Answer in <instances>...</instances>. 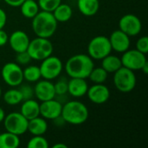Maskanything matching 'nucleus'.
<instances>
[{"label":"nucleus","mask_w":148,"mask_h":148,"mask_svg":"<svg viewBox=\"0 0 148 148\" xmlns=\"http://www.w3.org/2000/svg\"><path fill=\"white\" fill-rule=\"evenodd\" d=\"M1 95H2V90H1V88H0V98H1Z\"/></svg>","instance_id":"40"},{"label":"nucleus","mask_w":148,"mask_h":148,"mask_svg":"<svg viewBox=\"0 0 148 148\" xmlns=\"http://www.w3.org/2000/svg\"><path fill=\"white\" fill-rule=\"evenodd\" d=\"M112 48L108 37L105 36H97L94 37L88 45V56L93 60H101L111 54Z\"/></svg>","instance_id":"6"},{"label":"nucleus","mask_w":148,"mask_h":148,"mask_svg":"<svg viewBox=\"0 0 148 148\" xmlns=\"http://www.w3.org/2000/svg\"><path fill=\"white\" fill-rule=\"evenodd\" d=\"M20 88H18L22 97H23V101H26V100H29V99H33L34 96V88L30 87L28 84H20Z\"/></svg>","instance_id":"31"},{"label":"nucleus","mask_w":148,"mask_h":148,"mask_svg":"<svg viewBox=\"0 0 148 148\" xmlns=\"http://www.w3.org/2000/svg\"><path fill=\"white\" fill-rule=\"evenodd\" d=\"M39 68L42 77L51 81L57 78L61 75L63 69V64L60 58L51 55L42 61Z\"/></svg>","instance_id":"8"},{"label":"nucleus","mask_w":148,"mask_h":148,"mask_svg":"<svg viewBox=\"0 0 148 148\" xmlns=\"http://www.w3.org/2000/svg\"><path fill=\"white\" fill-rule=\"evenodd\" d=\"M34 95L40 101H45L56 97V92L54 88V83L49 80H42L36 82L34 87Z\"/></svg>","instance_id":"13"},{"label":"nucleus","mask_w":148,"mask_h":148,"mask_svg":"<svg viewBox=\"0 0 148 148\" xmlns=\"http://www.w3.org/2000/svg\"><path fill=\"white\" fill-rule=\"evenodd\" d=\"M136 49L147 55L148 53V37L147 36H141L136 42Z\"/></svg>","instance_id":"33"},{"label":"nucleus","mask_w":148,"mask_h":148,"mask_svg":"<svg viewBox=\"0 0 148 148\" xmlns=\"http://www.w3.org/2000/svg\"><path fill=\"white\" fill-rule=\"evenodd\" d=\"M56 20L58 23H65L70 20L73 15V10L69 4L60 3L52 12Z\"/></svg>","instance_id":"21"},{"label":"nucleus","mask_w":148,"mask_h":148,"mask_svg":"<svg viewBox=\"0 0 148 148\" xmlns=\"http://www.w3.org/2000/svg\"><path fill=\"white\" fill-rule=\"evenodd\" d=\"M3 101L6 104L10 105V106H15L18 105L23 101V97L22 95L19 91L18 88H10L7 90L3 95Z\"/></svg>","instance_id":"26"},{"label":"nucleus","mask_w":148,"mask_h":148,"mask_svg":"<svg viewBox=\"0 0 148 148\" xmlns=\"http://www.w3.org/2000/svg\"><path fill=\"white\" fill-rule=\"evenodd\" d=\"M53 49V44L49 41V38L37 36L29 42L27 52L32 60L42 61L43 59L52 55Z\"/></svg>","instance_id":"4"},{"label":"nucleus","mask_w":148,"mask_h":148,"mask_svg":"<svg viewBox=\"0 0 148 148\" xmlns=\"http://www.w3.org/2000/svg\"><path fill=\"white\" fill-rule=\"evenodd\" d=\"M112 50L118 53H123L130 48V36L121 29L114 30L108 37Z\"/></svg>","instance_id":"14"},{"label":"nucleus","mask_w":148,"mask_h":148,"mask_svg":"<svg viewBox=\"0 0 148 148\" xmlns=\"http://www.w3.org/2000/svg\"><path fill=\"white\" fill-rule=\"evenodd\" d=\"M101 67L108 73H114L122 67L121 60L120 57L113 55H108L101 59Z\"/></svg>","instance_id":"22"},{"label":"nucleus","mask_w":148,"mask_h":148,"mask_svg":"<svg viewBox=\"0 0 148 148\" xmlns=\"http://www.w3.org/2000/svg\"><path fill=\"white\" fill-rule=\"evenodd\" d=\"M94 68L93 59L85 54H77L71 56L65 64L66 73L70 78L86 79Z\"/></svg>","instance_id":"1"},{"label":"nucleus","mask_w":148,"mask_h":148,"mask_svg":"<svg viewBox=\"0 0 148 148\" xmlns=\"http://www.w3.org/2000/svg\"><path fill=\"white\" fill-rule=\"evenodd\" d=\"M23 101V102L21 106L20 113L28 121L40 115V104L36 101L33 99H29Z\"/></svg>","instance_id":"18"},{"label":"nucleus","mask_w":148,"mask_h":148,"mask_svg":"<svg viewBox=\"0 0 148 148\" xmlns=\"http://www.w3.org/2000/svg\"><path fill=\"white\" fill-rule=\"evenodd\" d=\"M31 57L29 55V53L26 51H23V52H18L16 55V62L17 64L21 65H28L30 62H31Z\"/></svg>","instance_id":"32"},{"label":"nucleus","mask_w":148,"mask_h":148,"mask_svg":"<svg viewBox=\"0 0 148 148\" xmlns=\"http://www.w3.org/2000/svg\"><path fill=\"white\" fill-rule=\"evenodd\" d=\"M10 48L16 53L26 51L30 42L29 36L23 30H16L11 33L8 40Z\"/></svg>","instance_id":"16"},{"label":"nucleus","mask_w":148,"mask_h":148,"mask_svg":"<svg viewBox=\"0 0 148 148\" xmlns=\"http://www.w3.org/2000/svg\"><path fill=\"white\" fill-rule=\"evenodd\" d=\"M140 70H141V71H142L144 74H146V75L148 73V62H147V63H146V64H145V65H144V66H143V67H142V69H141Z\"/></svg>","instance_id":"39"},{"label":"nucleus","mask_w":148,"mask_h":148,"mask_svg":"<svg viewBox=\"0 0 148 148\" xmlns=\"http://www.w3.org/2000/svg\"><path fill=\"white\" fill-rule=\"evenodd\" d=\"M48 130V123L42 117H36L28 121V129L32 135H43Z\"/></svg>","instance_id":"19"},{"label":"nucleus","mask_w":148,"mask_h":148,"mask_svg":"<svg viewBox=\"0 0 148 148\" xmlns=\"http://www.w3.org/2000/svg\"><path fill=\"white\" fill-rule=\"evenodd\" d=\"M6 22H7V15L5 11L0 8V29H3V27L6 24Z\"/></svg>","instance_id":"35"},{"label":"nucleus","mask_w":148,"mask_h":148,"mask_svg":"<svg viewBox=\"0 0 148 148\" xmlns=\"http://www.w3.org/2000/svg\"><path fill=\"white\" fill-rule=\"evenodd\" d=\"M54 88L56 95H64L68 93V81L65 78H61L54 84Z\"/></svg>","instance_id":"30"},{"label":"nucleus","mask_w":148,"mask_h":148,"mask_svg":"<svg viewBox=\"0 0 148 148\" xmlns=\"http://www.w3.org/2000/svg\"><path fill=\"white\" fill-rule=\"evenodd\" d=\"M58 22L52 12L39 11L32 18V29L36 36L49 38L56 31Z\"/></svg>","instance_id":"2"},{"label":"nucleus","mask_w":148,"mask_h":148,"mask_svg":"<svg viewBox=\"0 0 148 148\" xmlns=\"http://www.w3.org/2000/svg\"><path fill=\"white\" fill-rule=\"evenodd\" d=\"M1 75L3 82L12 88L20 86L23 82V69L16 62L5 63L2 68Z\"/></svg>","instance_id":"9"},{"label":"nucleus","mask_w":148,"mask_h":148,"mask_svg":"<svg viewBox=\"0 0 148 148\" xmlns=\"http://www.w3.org/2000/svg\"><path fill=\"white\" fill-rule=\"evenodd\" d=\"M108 73L102 68H94L90 72L88 78L94 83H104L108 78Z\"/></svg>","instance_id":"27"},{"label":"nucleus","mask_w":148,"mask_h":148,"mask_svg":"<svg viewBox=\"0 0 148 148\" xmlns=\"http://www.w3.org/2000/svg\"><path fill=\"white\" fill-rule=\"evenodd\" d=\"M86 95L91 102L100 105L108 101L110 97V91L103 83H95L93 86L88 88Z\"/></svg>","instance_id":"12"},{"label":"nucleus","mask_w":148,"mask_h":148,"mask_svg":"<svg viewBox=\"0 0 148 148\" xmlns=\"http://www.w3.org/2000/svg\"><path fill=\"white\" fill-rule=\"evenodd\" d=\"M114 74V84L120 92L129 93L134 89L137 82L134 71L122 66Z\"/></svg>","instance_id":"5"},{"label":"nucleus","mask_w":148,"mask_h":148,"mask_svg":"<svg viewBox=\"0 0 148 148\" xmlns=\"http://www.w3.org/2000/svg\"><path fill=\"white\" fill-rule=\"evenodd\" d=\"M4 117H5V112H4V110L0 107V123L3 121Z\"/></svg>","instance_id":"37"},{"label":"nucleus","mask_w":148,"mask_h":148,"mask_svg":"<svg viewBox=\"0 0 148 148\" xmlns=\"http://www.w3.org/2000/svg\"><path fill=\"white\" fill-rule=\"evenodd\" d=\"M88 109L85 104L78 101H70L62 105V117L66 123L72 125H82L88 118Z\"/></svg>","instance_id":"3"},{"label":"nucleus","mask_w":148,"mask_h":148,"mask_svg":"<svg viewBox=\"0 0 148 148\" xmlns=\"http://www.w3.org/2000/svg\"><path fill=\"white\" fill-rule=\"evenodd\" d=\"M62 3V0H38L37 3L40 10L49 12H53V10Z\"/></svg>","instance_id":"29"},{"label":"nucleus","mask_w":148,"mask_h":148,"mask_svg":"<svg viewBox=\"0 0 148 148\" xmlns=\"http://www.w3.org/2000/svg\"><path fill=\"white\" fill-rule=\"evenodd\" d=\"M6 4L11 7H19L24 0H3Z\"/></svg>","instance_id":"36"},{"label":"nucleus","mask_w":148,"mask_h":148,"mask_svg":"<svg viewBox=\"0 0 148 148\" xmlns=\"http://www.w3.org/2000/svg\"><path fill=\"white\" fill-rule=\"evenodd\" d=\"M28 121H29L20 112H12L5 115L3 122L7 132L20 136L27 132Z\"/></svg>","instance_id":"7"},{"label":"nucleus","mask_w":148,"mask_h":148,"mask_svg":"<svg viewBox=\"0 0 148 148\" xmlns=\"http://www.w3.org/2000/svg\"><path fill=\"white\" fill-rule=\"evenodd\" d=\"M8 40H9L8 34L3 29H0V47L6 45L8 42Z\"/></svg>","instance_id":"34"},{"label":"nucleus","mask_w":148,"mask_h":148,"mask_svg":"<svg viewBox=\"0 0 148 148\" xmlns=\"http://www.w3.org/2000/svg\"><path fill=\"white\" fill-rule=\"evenodd\" d=\"M23 80L28 82H36L42 77L40 68L36 65H29L23 70Z\"/></svg>","instance_id":"25"},{"label":"nucleus","mask_w":148,"mask_h":148,"mask_svg":"<svg viewBox=\"0 0 148 148\" xmlns=\"http://www.w3.org/2000/svg\"><path fill=\"white\" fill-rule=\"evenodd\" d=\"M67 145L65 144H62V143H57V144H55L53 146V148H67Z\"/></svg>","instance_id":"38"},{"label":"nucleus","mask_w":148,"mask_h":148,"mask_svg":"<svg viewBox=\"0 0 148 148\" xmlns=\"http://www.w3.org/2000/svg\"><path fill=\"white\" fill-rule=\"evenodd\" d=\"M119 27L121 31L129 36H134L140 33L142 23L140 19L134 14L124 15L119 21Z\"/></svg>","instance_id":"11"},{"label":"nucleus","mask_w":148,"mask_h":148,"mask_svg":"<svg viewBox=\"0 0 148 148\" xmlns=\"http://www.w3.org/2000/svg\"><path fill=\"white\" fill-rule=\"evenodd\" d=\"M88 89V82L83 78H71L68 81V93L75 98L84 96Z\"/></svg>","instance_id":"17"},{"label":"nucleus","mask_w":148,"mask_h":148,"mask_svg":"<svg viewBox=\"0 0 148 148\" xmlns=\"http://www.w3.org/2000/svg\"><path fill=\"white\" fill-rule=\"evenodd\" d=\"M122 66L133 71L140 70L142 67L147 62L146 55L137 49H127L123 52L121 58Z\"/></svg>","instance_id":"10"},{"label":"nucleus","mask_w":148,"mask_h":148,"mask_svg":"<svg viewBox=\"0 0 148 148\" xmlns=\"http://www.w3.org/2000/svg\"><path fill=\"white\" fill-rule=\"evenodd\" d=\"M49 147L48 140L42 135H33L27 143L28 148H48Z\"/></svg>","instance_id":"28"},{"label":"nucleus","mask_w":148,"mask_h":148,"mask_svg":"<svg viewBox=\"0 0 148 148\" xmlns=\"http://www.w3.org/2000/svg\"><path fill=\"white\" fill-rule=\"evenodd\" d=\"M77 6L82 15L92 16L98 12L100 2L99 0H77Z\"/></svg>","instance_id":"20"},{"label":"nucleus","mask_w":148,"mask_h":148,"mask_svg":"<svg viewBox=\"0 0 148 148\" xmlns=\"http://www.w3.org/2000/svg\"><path fill=\"white\" fill-rule=\"evenodd\" d=\"M20 146V139L10 132L0 133V148H17Z\"/></svg>","instance_id":"24"},{"label":"nucleus","mask_w":148,"mask_h":148,"mask_svg":"<svg viewBox=\"0 0 148 148\" xmlns=\"http://www.w3.org/2000/svg\"><path fill=\"white\" fill-rule=\"evenodd\" d=\"M19 7L22 15L29 19H32L40 11L39 5L35 0H24Z\"/></svg>","instance_id":"23"},{"label":"nucleus","mask_w":148,"mask_h":148,"mask_svg":"<svg viewBox=\"0 0 148 148\" xmlns=\"http://www.w3.org/2000/svg\"><path fill=\"white\" fill-rule=\"evenodd\" d=\"M62 105L57 100L51 99L42 101L40 104V115L45 120H54L61 115Z\"/></svg>","instance_id":"15"}]
</instances>
